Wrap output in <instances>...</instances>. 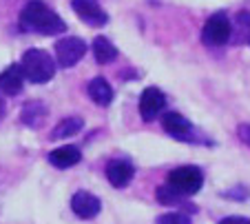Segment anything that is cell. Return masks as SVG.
Here are the masks:
<instances>
[{
    "mask_svg": "<svg viewBox=\"0 0 250 224\" xmlns=\"http://www.w3.org/2000/svg\"><path fill=\"white\" fill-rule=\"evenodd\" d=\"M18 24L24 34L60 36L66 31V22L42 0H29L18 16Z\"/></svg>",
    "mask_w": 250,
    "mask_h": 224,
    "instance_id": "1",
    "label": "cell"
},
{
    "mask_svg": "<svg viewBox=\"0 0 250 224\" xmlns=\"http://www.w3.org/2000/svg\"><path fill=\"white\" fill-rule=\"evenodd\" d=\"M56 60L44 49H27L20 60V69L24 73V80L31 85H47L56 76Z\"/></svg>",
    "mask_w": 250,
    "mask_h": 224,
    "instance_id": "2",
    "label": "cell"
},
{
    "mask_svg": "<svg viewBox=\"0 0 250 224\" xmlns=\"http://www.w3.org/2000/svg\"><path fill=\"white\" fill-rule=\"evenodd\" d=\"M166 186L173 189L177 196L182 198H190L195 193H199L204 186V171L195 164H184L177 167L173 171H168L166 176Z\"/></svg>",
    "mask_w": 250,
    "mask_h": 224,
    "instance_id": "3",
    "label": "cell"
},
{
    "mask_svg": "<svg viewBox=\"0 0 250 224\" xmlns=\"http://www.w3.org/2000/svg\"><path fill=\"white\" fill-rule=\"evenodd\" d=\"M162 127L173 140L180 142H190V144H212L208 138H204L202 131L195 129V124L188 118L180 113V111H166L162 115Z\"/></svg>",
    "mask_w": 250,
    "mask_h": 224,
    "instance_id": "4",
    "label": "cell"
},
{
    "mask_svg": "<svg viewBox=\"0 0 250 224\" xmlns=\"http://www.w3.org/2000/svg\"><path fill=\"white\" fill-rule=\"evenodd\" d=\"M232 36V22L226 11H215L202 27V43L206 47H224Z\"/></svg>",
    "mask_w": 250,
    "mask_h": 224,
    "instance_id": "5",
    "label": "cell"
},
{
    "mask_svg": "<svg viewBox=\"0 0 250 224\" xmlns=\"http://www.w3.org/2000/svg\"><path fill=\"white\" fill-rule=\"evenodd\" d=\"M89 47L82 38L78 36H66V38H60L56 43V65H60L62 69H71L76 67L78 62L86 56Z\"/></svg>",
    "mask_w": 250,
    "mask_h": 224,
    "instance_id": "6",
    "label": "cell"
},
{
    "mask_svg": "<svg viewBox=\"0 0 250 224\" xmlns=\"http://www.w3.org/2000/svg\"><path fill=\"white\" fill-rule=\"evenodd\" d=\"M166 109V95L160 87H146L140 95V115L144 122H153Z\"/></svg>",
    "mask_w": 250,
    "mask_h": 224,
    "instance_id": "7",
    "label": "cell"
},
{
    "mask_svg": "<svg viewBox=\"0 0 250 224\" xmlns=\"http://www.w3.org/2000/svg\"><path fill=\"white\" fill-rule=\"evenodd\" d=\"M71 9L89 27H104L109 24V14L100 7L98 0H71Z\"/></svg>",
    "mask_w": 250,
    "mask_h": 224,
    "instance_id": "8",
    "label": "cell"
},
{
    "mask_svg": "<svg viewBox=\"0 0 250 224\" xmlns=\"http://www.w3.org/2000/svg\"><path fill=\"white\" fill-rule=\"evenodd\" d=\"M104 173H106V180L111 182V186L124 189V186L131 184L133 176H135V167L128 160H124V157H113V160L106 162Z\"/></svg>",
    "mask_w": 250,
    "mask_h": 224,
    "instance_id": "9",
    "label": "cell"
},
{
    "mask_svg": "<svg viewBox=\"0 0 250 224\" xmlns=\"http://www.w3.org/2000/svg\"><path fill=\"white\" fill-rule=\"evenodd\" d=\"M71 211L82 220H93L102 211V202L98 196L89 193V191H76L71 198Z\"/></svg>",
    "mask_w": 250,
    "mask_h": 224,
    "instance_id": "10",
    "label": "cell"
},
{
    "mask_svg": "<svg viewBox=\"0 0 250 224\" xmlns=\"http://www.w3.org/2000/svg\"><path fill=\"white\" fill-rule=\"evenodd\" d=\"M24 73L20 65H9L0 71V93L2 95H18L24 87Z\"/></svg>",
    "mask_w": 250,
    "mask_h": 224,
    "instance_id": "11",
    "label": "cell"
},
{
    "mask_svg": "<svg viewBox=\"0 0 250 224\" xmlns=\"http://www.w3.org/2000/svg\"><path fill=\"white\" fill-rule=\"evenodd\" d=\"M47 160L56 169H71L82 160V151L76 144H64V147H58V149H53V151H49Z\"/></svg>",
    "mask_w": 250,
    "mask_h": 224,
    "instance_id": "12",
    "label": "cell"
},
{
    "mask_svg": "<svg viewBox=\"0 0 250 224\" xmlns=\"http://www.w3.org/2000/svg\"><path fill=\"white\" fill-rule=\"evenodd\" d=\"M86 93H89V98L98 107H109L111 102H113V98H115L113 87L109 85V80H104L102 76H95L93 80L89 82V87H86Z\"/></svg>",
    "mask_w": 250,
    "mask_h": 224,
    "instance_id": "13",
    "label": "cell"
},
{
    "mask_svg": "<svg viewBox=\"0 0 250 224\" xmlns=\"http://www.w3.org/2000/svg\"><path fill=\"white\" fill-rule=\"evenodd\" d=\"M47 113H49V109H47V105H44V102L31 100V102H27V105L22 107V111H20V122H22L24 127L38 129L40 124L44 122Z\"/></svg>",
    "mask_w": 250,
    "mask_h": 224,
    "instance_id": "14",
    "label": "cell"
},
{
    "mask_svg": "<svg viewBox=\"0 0 250 224\" xmlns=\"http://www.w3.org/2000/svg\"><path fill=\"white\" fill-rule=\"evenodd\" d=\"M82 129H84V120L78 118V115H69V118L60 120V122L53 127V131H51L49 138L51 140H64V138H71V135H78Z\"/></svg>",
    "mask_w": 250,
    "mask_h": 224,
    "instance_id": "15",
    "label": "cell"
},
{
    "mask_svg": "<svg viewBox=\"0 0 250 224\" xmlns=\"http://www.w3.org/2000/svg\"><path fill=\"white\" fill-rule=\"evenodd\" d=\"M91 49H93L95 62H100V65H109V62H113L118 58V47L109 38H104V36H98L93 40V47Z\"/></svg>",
    "mask_w": 250,
    "mask_h": 224,
    "instance_id": "16",
    "label": "cell"
},
{
    "mask_svg": "<svg viewBox=\"0 0 250 224\" xmlns=\"http://www.w3.org/2000/svg\"><path fill=\"white\" fill-rule=\"evenodd\" d=\"M155 198H157V202H160V204H164V206H184V209H188V204H186V198L177 196V193H175L173 189H168L166 184L157 186Z\"/></svg>",
    "mask_w": 250,
    "mask_h": 224,
    "instance_id": "17",
    "label": "cell"
},
{
    "mask_svg": "<svg viewBox=\"0 0 250 224\" xmlns=\"http://www.w3.org/2000/svg\"><path fill=\"white\" fill-rule=\"evenodd\" d=\"M155 224H190V218L182 211H170V213H162Z\"/></svg>",
    "mask_w": 250,
    "mask_h": 224,
    "instance_id": "18",
    "label": "cell"
},
{
    "mask_svg": "<svg viewBox=\"0 0 250 224\" xmlns=\"http://www.w3.org/2000/svg\"><path fill=\"white\" fill-rule=\"evenodd\" d=\"M222 196L224 198H235V200H246V198H250V191L246 189V186H235V189H230V191H224Z\"/></svg>",
    "mask_w": 250,
    "mask_h": 224,
    "instance_id": "19",
    "label": "cell"
},
{
    "mask_svg": "<svg viewBox=\"0 0 250 224\" xmlns=\"http://www.w3.org/2000/svg\"><path fill=\"white\" fill-rule=\"evenodd\" d=\"M237 135H239V140L246 144V147H250V124L244 122L237 127Z\"/></svg>",
    "mask_w": 250,
    "mask_h": 224,
    "instance_id": "20",
    "label": "cell"
},
{
    "mask_svg": "<svg viewBox=\"0 0 250 224\" xmlns=\"http://www.w3.org/2000/svg\"><path fill=\"white\" fill-rule=\"evenodd\" d=\"M217 224H250V218H244V215H228V218H222Z\"/></svg>",
    "mask_w": 250,
    "mask_h": 224,
    "instance_id": "21",
    "label": "cell"
},
{
    "mask_svg": "<svg viewBox=\"0 0 250 224\" xmlns=\"http://www.w3.org/2000/svg\"><path fill=\"white\" fill-rule=\"evenodd\" d=\"M5 118V100H2V98H0V120Z\"/></svg>",
    "mask_w": 250,
    "mask_h": 224,
    "instance_id": "22",
    "label": "cell"
},
{
    "mask_svg": "<svg viewBox=\"0 0 250 224\" xmlns=\"http://www.w3.org/2000/svg\"><path fill=\"white\" fill-rule=\"evenodd\" d=\"M248 43H250V31H248Z\"/></svg>",
    "mask_w": 250,
    "mask_h": 224,
    "instance_id": "23",
    "label": "cell"
}]
</instances>
